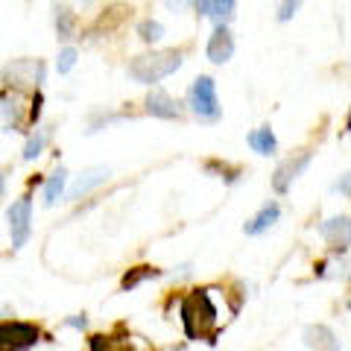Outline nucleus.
I'll return each instance as SVG.
<instances>
[{"mask_svg": "<svg viewBox=\"0 0 351 351\" xmlns=\"http://www.w3.org/2000/svg\"><path fill=\"white\" fill-rule=\"evenodd\" d=\"M193 6H196V15H211L217 24H226L234 15L237 0H193Z\"/></svg>", "mask_w": 351, "mask_h": 351, "instance_id": "2eb2a0df", "label": "nucleus"}, {"mask_svg": "<svg viewBox=\"0 0 351 351\" xmlns=\"http://www.w3.org/2000/svg\"><path fill=\"white\" fill-rule=\"evenodd\" d=\"M56 36L62 41H68L76 36V12L71 6H59L56 9Z\"/></svg>", "mask_w": 351, "mask_h": 351, "instance_id": "6ab92c4d", "label": "nucleus"}, {"mask_svg": "<svg viewBox=\"0 0 351 351\" xmlns=\"http://www.w3.org/2000/svg\"><path fill=\"white\" fill-rule=\"evenodd\" d=\"M246 144L258 152V156H276L278 152V138H276V132H272V126H258V129H252L249 132V138H246Z\"/></svg>", "mask_w": 351, "mask_h": 351, "instance_id": "dca6fc26", "label": "nucleus"}, {"mask_svg": "<svg viewBox=\"0 0 351 351\" xmlns=\"http://www.w3.org/2000/svg\"><path fill=\"white\" fill-rule=\"evenodd\" d=\"M144 108H147V114L158 117V120H179V117H182V106L176 103L167 91H152V94L147 97Z\"/></svg>", "mask_w": 351, "mask_h": 351, "instance_id": "9b49d317", "label": "nucleus"}, {"mask_svg": "<svg viewBox=\"0 0 351 351\" xmlns=\"http://www.w3.org/2000/svg\"><path fill=\"white\" fill-rule=\"evenodd\" d=\"M9 234H12V249H24L27 240L32 234V196L24 193L21 199H15L12 205H9Z\"/></svg>", "mask_w": 351, "mask_h": 351, "instance_id": "423d86ee", "label": "nucleus"}, {"mask_svg": "<svg viewBox=\"0 0 351 351\" xmlns=\"http://www.w3.org/2000/svg\"><path fill=\"white\" fill-rule=\"evenodd\" d=\"M41 343V328L36 322L3 319L0 322V351H29Z\"/></svg>", "mask_w": 351, "mask_h": 351, "instance_id": "39448f33", "label": "nucleus"}, {"mask_svg": "<svg viewBox=\"0 0 351 351\" xmlns=\"http://www.w3.org/2000/svg\"><path fill=\"white\" fill-rule=\"evenodd\" d=\"M319 234L328 240L331 246L337 243H348V217H331V219H325V223L319 226Z\"/></svg>", "mask_w": 351, "mask_h": 351, "instance_id": "f3484780", "label": "nucleus"}, {"mask_svg": "<svg viewBox=\"0 0 351 351\" xmlns=\"http://www.w3.org/2000/svg\"><path fill=\"white\" fill-rule=\"evenodd\" d=\"M304 343L313 351H339V339L328 325H307L304 328Z\"/></svg>", "mask_w": 351, "mask_h": 351, "instance_id": "ddd939ff", "label": "nucleus"}, {"mask_svg": "<svg viewBox=\"0 0 351 351\" xmlns=\"http://www.w3.org/2000/svg\"><path fill=\"white\" fill-rule=\"evenodd\" d=\"M188 106L191 112L199 117V120H208V123H214V120L223 117V106H219V97H217V82L211 76H196L191 91H188Z\"/></svg>", "mask_w": 351, "mask_h": 351, "instance_id": "7ed1b4c3", "label": "nucleus"}, {"mask_svg": "<svg viewBox=\"0 0 351 351\" xmlns=\"http://www.w3.org/2000/svg\"><path fill=\"white\" fill-rule=\"evenodd\" d=\"M108 176H112V170H108V167H88V170H82L73 179L71 188H68V199H82V196H88L94 188L106 184Z\"/></svg>", "mask_w": 351, "mask_h": 351, "instance_id": "1a4fd4ad", "label": "nucleus"}, {"mask_svg": "<svg viewBox=\"0 0 351 351\" xmlns=\"http://www.w3.org/2000/svg\"><path fill=\"white\" fill-rule=\"evenodd\" d=\"M184 64V53L182 50H152V53H141V56H135L129 62V80H135L141 85H158L161 80H167V76H173L176 71H179Z\"/></svg>", "mask_w": 351, "mask_h": 351, "instance_id": "f03ea898", "label": "nucleus"}, {"mask_svg": "<svg viewBox=\"0 0 351 351\" xmlns=\"http://www.w3.org/2000/svg\"><path fill=\"white\" fill-rule=\"evenodd\" d=\"M64 191H68V170L59 167L47 182H44V205H47V208L56 205L64 196Z\"/></svg>", "mask_w": 351, "mask_h": 351, "instance_id": "a211bd4d", "label": "nucleus"}, {"mask_svg": "<svg viewBox=\"0 0 351 351\" xmlns=\"http://www.w3.org/2000/svg\"><path fill=\"white\" fill-rule=\"evenodd\" d=\"M3 191H6V173H0V196H3Z\"/></svg>", "mask_w": 351, "mask_h": 351, "instance_id": "c85d7f7f", "label": "nucleus"}, {"mask_svg": "<svg viewBox=\"0 0 351 351\" xmlns=\"http://www.w3.org/2000/svg\"><path fill=\"white\" fill-rule=\"evenodd\" d=\"M179 316L188 339H205L217 343L219 337V311L211 299V287H193L191 293L179 295Z\"/></svg>", "mask_w": 351, "mask_h": 351, "instance_id": "f257e3e1", "label": "nucleus"}, {"mask_svg": "<svg viewBox=\"0 0 351 351\" xmlns=\"http://www.w3.org/2000/svg\"><path fill=\"white\" fill-rule=\"evenodd\" d=\"M41 106H44V94H41V91H32L29 108H27V123H29V126H36L38 120H41Z\"/></svg>", "mask_w": 351, "mask_h": 351, "instance_id": "393cba45", "label": "nucleus"}, {"mask_svg": "<svg viewBox=\"0 0 351 351\" xmlns=\"http://www.w3.org/2000/svg\"><path fill=\"white\" fill-rule=\"evenodd\" d=\"M202 167H205V173L219 176V179H226L228 184H234V182L240 179V176H243V170H240V167H232L228 161H219V158H208V161L202 164Z\"/></svg>", "mask_w": 351, "mask_h": 351, "instance_id": "aec40b11", "label": "nucleus"}, {"mask_svg": "<svg viewBox=\"0 0 351 351\" xmlns=\"http://www.w3.org/2000/svg\"><path fill=\"white\" fill-rule=\"evenodd\" d=\"M188 6H193V0H167V9H170V12H184Z\"/></svg>", "mask_w": 351, "mask_h": 351, "instance_id": "cd10ccee", "label": "nucleus"}, {"mask_svg": "<svg viewBox=\"0 0 351 351\" xmlns=\"http://www.w3.org/2000/svg\"><path fill=\"white\" fill-rule=\"evenodd\" d=\"M47 141H50V129H36V135H29L24 144V161H36L44 152V147H47Z\"/></svg>", "mask_w": 351, "mask_h": 351, "instance_id": "412c9836", "label": "nucleus"}, {"mask_svg": "<svg viewBox=\"0 0 351 351\" xmlns=\"http://www.w3.org/2000/svg\"><path fill=\"white\" fill-rule=\"evenodd\" d=\"M278 217H281V205H278V202H267V205H263L261 211L243 226V232H246L249 237H258V234H263V232H269V228L278 223Z\"/></svg>", "mask_w": 351, "mask_h": 351, "instance_id": "f8f14e48", "label": "nucleus"}, {"mask_svg": "<svg viewBox=\"0 0 351 351\" xmlns=\"http://www.w3.org/2000/svg\"><path fill=\"white\" fill-rule=\"evenodd\" d=\"M76 59H80V53H76V47H62L59 56H56V71L59 73H71Z\"/></svg>", "mask_w": 351, "mask_h": 351, "instance_id": "5701e85b", "label": "nucleus"}, {"mask_svg": "<svg viewBox=\"0 0 351 351\" xmlns=\"http://www.w3.org/2000/svg\"><path fill=\"white\" fill-rule=\"evenodd\" d=\"M205 56H208V62H214V64L232 62V56H234V36H232V29H228L226 24L214 27L211 38H208V44H205Z\"/></svg>", "mask_w": 351, "mask_h": 351, "instance_id": "6e6552de", "label": "nucleus"}, {"mask_svg": "<svg viewBox=\"0 0 351 351\" xmlns=\"http://www.w3.org/2000/svg\"><path fill=\"white\" fill-rule=\"evenodd\" d=\"M161 276H164V269L152 267V263H138V267H129V269L123 272V278H120V290L129 293V290L141 287L144 281H149V278H161Z\"/></svg>", "mask_w": 351, "mask_h": 351, "instance_id": "4468645a", "label": "nucleus"}, {"mask_svg": "<svg viewBox=\"0 0 351 351\" xmlns=\"http://www.w3.org/2000/svg\"><path fill=\"white\" fill-rule=\"evenodd\" d=\"M311 158H313L311 149H299V152H293L290 158H284L276 167V173H272V191H276V193H287L293 188V182L307 170Z\"/></svg>", "mask_w": 351, "mask_h": 351, "instance_id": "0eeeda50", "label": "nucleus"}, {"mask_svg": "<svg viewBox=\"0 0 351 351\" xmlns=\"http://www.w3.org/2000/svg\"><path fill=\"white\" fill-rule=\"evenodd\" d=\"M302 9V0H281L278 9H276V18L281 21V24H287V21L295 18V12Z\"/></svg>", "mask_w": 351, "mask_h": 351, "instance_id": "b1692460", "label": "nucleus"}, {"mask_svg": "<svg viewBox=\"0 0 351 351\" xmlns=\"http://www.w3.org/2000/svg\"><path fill=\"white\" fill-rule=\"evenodd\" d=\"M44 73H47V64L41 59H15L3 68V82L12 91H38L44 82Z\"/></svg>", "mask_w": 351, "mask_h": 351, "instance_id": "20e7f679", "label": "nucleus"}, {"mask_svg": "<svg viewBox=\"0 0 351 351\" xmlns=\"http://www.w3.org/2000/svg\"><path fill=\"white\" fill-rule=\"evenodd\" d=\"M24 103V91H12V88H3V94H0V117H3V123L9 132H18L21 123H27L24 117H21V106Z\"/></svg>", "mask_w": 351, "mask_h": 351, "instance_id": "9d476101", "label": "nucleus"}, {"mask_svg": "<svg viewBox=\"0 0 351 351\" xmlns=\"http://www.w3.org/2000/svg\"><path fill=\"white\" fill-rule=\"evenodd\" d=\"M348 188H351V179H348V173H343V176L337 179V184H334V193L348 196Z\"/></svg>", "mask_w": 351, "mask_h": 351, "instance_id": "bb28decb", "label": "nucleus"}, {"mask_svg": "<svg viewBox=\"0 0 351 351\" xmlns=\"http://www.w3.org/2000/svg\"><path fill=\"white\" fill-rule=\"evenodd\" d=\"M138 36H141V41H147V44L158 41V38H164V24L156 21V18H144L138 24Z\"/></svg>", "mask_w": 351, "mask_h": 351, "instance_id": "4be33fe9", "label": "nucleus"}, {"mask_svg": "<svg viewBox=\"0 0 351 351\" xmlns=\"http://www.w3.org/2000/svg\"><path fill=\"white\" fill-rule=\"evenodd\" d=\"M64 328H73V331H85L88 328V316L85 313H73L64 319Z\"/></svg>", "mask_w": 351, "mask_h": 351, "instance_id": "a878e982", "label": "nucleus"}]
</instances>
